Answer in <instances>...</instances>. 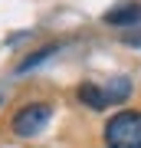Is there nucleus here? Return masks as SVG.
I'll use <instances>...</instances> for the list:
<instances>
[{"label": "nucleus", "instance_id": "nucleus-1", "mask_svg": "<svg viewBox=\"0 0 141 148\" xmlns=\"http://www.w3.org/2000/svg\"><path fill=\"white\" fill-rule=\"evenodd\" d=\"M105 148H141V109L115 112L102 128Z\"/></svg>", "mask_w": 141, "mask_h": 148}, {"label": "nucleus", "instance_id": "nucleus-2", "mask_svg": "<svg viewBox=\"0 0 141 148\" xmlns=\"http://www.w3.org/2000/svg\"><path fill=\"white\" fill-rule=\"evenodd\" d=\"M49 119H52V106H49V102H26L23 109H16L10 128H13V135L30 138V135L43 132V128L49 125Z\"/></svg>", "mask_w": 141, "mask_h": 148}, {"label": "nucleus", "instance_id": "nucleus-3", "mask_svg": "<svg viewBox=\"0 0 141 148\" xmlns=\"http://www.w3.org/2000/svg\"><path fill=\"white\" fill-rule=\"evenodd\" d=\"M102 23H105V27H115V30H135V27H141V3H138V0L115 3L112 10H105Z\"/></svg>", "mask_w": 141, "mask_h": 148}, {"label": "nucleus", "instance_id": "nucleus-4", "mask_svg": "<svg viewBox=\"0 0 141 148\" xmlns=\"http://www.w3.org/2000/svg\"><path fill=\"white\" fill-rule=\"evenodd\" d=\"M76 99L82 102L85 109H92V112L108 109V95H105V86H99V82H79Z\"/></svg>", "mask_w": 141, "mask_h": 148}, {"label": "nucleus", "instance_id": "nucleus-5", "mask_svg": "<svg viewBox=\"0 0 141 148\" xmlns=\"http://www.w3.org/2000/svg\"><path fill=\"white\" fill-rule=\"evenodd\" d=\"M105 95H108V106H118L131 95V79L128 76H115V79L105 82Z\"/></svg>", "mask_w": 141, "mask_h": 148}, {"label": "nucleus", "instance_id": "nucleus-6", "mask_svg": "<svg viewBox=\"0 0 141 148\" xmlns=\"http://www.w3.org/2000/svg\"><path fill=\"white\" fill-rule=\"evenodd\" d=\"M56 49H59V43H49V46H43V49H40V53H30V56H26V59H23V63H20V66H16V73H30V69H33V66H40V63H43V59H49L52 53H56Z\"/></svg>", "mask_w": 141, "mask_h": 148}, {"label": "nucleus", "instance_id": "nucleus-7", "mask_svg": "<svg viewBox=\"0 0 141 148\" xmlns=\"http://www.w3.org/2000/svg\"><path fill=\"white\" fill-rule=\"evenodd\" d=\"M125 43H128V46H141V30H135V33H125Z\"/></svg>", "mask_w": 141, "mask_h": 148}, {"label": "nucleus", "instance_id": "nucleus-8", "mask_svg": "<svg viewBox=\"0 0 141 148\" xmlns=\"http://www.w3.org/2000/svg\"><path fill=\"white\" fill-rule=\"evenodd\" d=\"M0 106H3V99H0Z\"/></svg>", "mask_w": 141, "mask_h": 148}]
</instances>
